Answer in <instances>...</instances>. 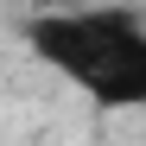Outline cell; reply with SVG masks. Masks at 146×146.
Wrapping results in <instances>:
<instances>
[{
    "mask_svg": "<svg viewBox=\"0 0 146 146\" xmlns=\"http://www.w3.org/2000/svg\"><path fill=\"white\" fill-rule=\"evenodd\" d=\"M26 51L89 89L95 108H146V7L140 0H70L26 19Z\"/></svg>",
    "mask_w": 146,
    "mask_h": 146,
    "instance_id": "1",
    "label": "cell"
},
{
    "mask_svg": "<svg viewBox=\"0 0 146 146\" xmlns=\"http://www.w3.org/2000/svg\"><path fill=\"white\" fill-rule=\"evenodd\" d=\"M38 7H70V0H38Z\"/></svg>",
    "mask_w": 146,
    "mask_h": 146,
    "instance_id": "2",
    "label": "cell"
}]
</instances>
